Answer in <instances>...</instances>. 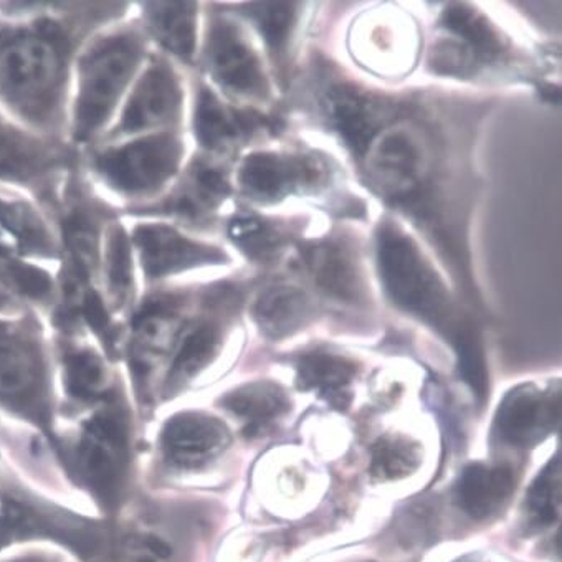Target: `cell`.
<instances>
[{
	"label": "cell",
	"instance_id": "603a6c76",
	"mask_svg": "<svg viewBox=\"0 0 562 562\" xmlns=\"http://www.w3.org/2000/svg\"><path fill=\"white\" fill-rule=\"evenodd\" d=\"M195 15L194 2H153L146 11L155 37L182 58H191L195 50Z\"/></svg>",
	"mask_w": 562,
	"mask_h": 562
},
{
	"label": "cell",
	"instance_id": "7402d4cb",
	"mask_svg": "<svg viewBox=\"0 0 562 562\" xmlns=\"http://www.w3.org/2000/svg\"><path fill=\"white\" fill-rule=\"evenodd\" d=\"M356 375V366L338 356L313 352L299 364L302 389L316 391L336 407L345 408L351 401L349 385Z\"/></svg>",
	"mask_w": 562,
	"mask_h": 562
},
{
	"label": "cell",
	"instance_id": "44dd1931",
	"mask_svg": "<svg viewBox=\"0 0 562 562\" xmlns=\"http://www.w3.org/2000/svg\"><path fill=\"white\" fill-rule=\"evenodd\" d=\"M50 234L29 205L0 201V255L47 254Z\"/></svg>",
	"mask_w": 562,
	"mask_h": 562
},
{
	"label": "cell",
	"instance_id": "f1b7e54d",
	"mask_svg": "<svg viewBox=\"0 0 562 562\" xmlns=\"http://www.w3.org/2000/svg\"><path fill=\"white\" fill-rule=\"evenodd\" d=\"M417 443L401 437L381 439L372 450L371 472L379 480H398L412 475L420 465Z\"/></svg>",
	"mask_w": 562,
	"mask_h": 562
},
{
	"label": "cell",
	"instance_id": "4dcf8cb0",
	"mask_svg": "<svg viewBox=\"0 0 562 562\" xmlns=\"http://www.w3.org/2000/svg\"><path fill=\"white\" fill-rule=\"evenodd\" d=\"M529 518L539 528L552 525L558 519L559 506H561V465L558 459L552 460L544 472L536 479L529 490L528 498Z\"/></svg>",
	"mask_w": 562,
	"mask_h": 562
},
{
	"label": "cell",
	"instance_id": "9c48e42d",
	"mask_svg": "<svg viewBox=\"0 0 562 562\" xmlns=\"http://www.w3.org/2000/svg\"><path fill=\"white\" fill-rule=\"evenodd\" d=\"M134 241L140 261L151 278L168 277L201 265L221 263L225 255L211 245L199 244L168 225H139Z\"/></svg>",
	"mask_w": 562,
	"mask_h": 562
},
{
	"label": "cell",
	"instance_id": "8fae6325",
	"mask_svg": "<svg viewBox=\"0 0 562 562\" xmlns=\"http://www.w3.org/2000/svg\"><path fill=\"white\" fill-rule=\"evenodd\" d=\"M303 265L326 295L346 305L366 302V286L355 251L341 240H319L302 250Z\"/></svg>",
	"mask_w": 562,
	"mask_h": 562
},
{
	"label": "cell",
	"instance_id": "30bf717a",
	"mask_svg": "<svg viewBox=\"0 0 562 562\" xmlns=\"http://www.w3.org/2000/svg\"><path fill=\"white\" fill-rule=\"evenodd\" d=\"M181 87L175 71L156 61L148 68L131 94L121 117V133H137L175 120L181 106Z\"/></svg>",
	"mask_w": 562,
	"mask_h": 562
},
{
	"label": "cell",
	"instance_id": "cb8c5ba5",
	"mask_svg": "<svg viewBox=\"0 0 562 562\" xmlns=\"http://www.w3.org/2000/svg\"><path fill=\"white\" fill-rule=\"evenodd\" d=\"M225 407L247 422L248 429H260L289 411V397L270 382L244 385L225 397Z\"/></svg>",
	"mask_w": 562,
	"mask_h": 562
},
{
	"label": "cell",
	"instance_id": "e575fe53",
	"mask_svg": "<svg viewBox=\"0 0 562 562\" xmlns=\"http://www.w3.org/2000/svg\"><path fill=\"white\" fill-rule=\"evenodd\" d=\"M106 273L114 295L126 299L133 285V263L126 234L120 227L111 231L108 237Z\"/></svg>",
	"mask_w": 562,
	"mask_h": 562
},
{
	"label": "cell",
	"instance_id": "1f68e13d",
	"mask_svg": "<svg viewBox=\"0 0 562 562\" xmlns=\"http://www.w3.org/2000/svg\"><path fill=\"white\" fill-rule=\"evenodd\" d=\"M452 342L456 346L457 356H459L460 374L472 387L473 394L479 397V401H485L486 391H488L485 356H483L479 336L473 331V326L463 323L452 336Z\"/></svg>",
	"mask_w": 562,
	"mask_h": 562
},
{
	"label": "cell",
	"instance_id": "f35d334b",
	"mask_svg": "<svg viewBox=\"0 0 562 562\" xmlns=\"http://www.w3.org/2000/svg\"><path fill=\"white\" fill-rule=\"evenodd\" d=\"M0 302H2V296H0Z\"/></svg>",
	"mask_w": 562,
	"mask_h": 562
},
{
	"label": "cell",
	"instance_id": "3957f363",
	"mask_svg": "<svg viewBox=\"0 0 562 562\" xmlns=\"http://www.w3.org/2000/svg\"><path fill=\"white\" fill-rule=\"evenodd\" d=\"M139 38L116 34L98 41L80 61L75 131L80 139L93 136L106 123L139 61Z\"/></svg>",
	"mask_w": 562,
	"mask_h": 562
},
{
	"label": "cell",
	"instance_id": "6da1fadb",
	"mask_svg": "<svg viewBox=\"0 0 562 562\" xmlns=\"http://www.w3.org/2000/svg\"><path fill=\"white\" fill-rule=\"evenodd\" d=\"M68 38L55 22L0 27V100L31 123L57 113L67 80Z\"/></svg>",
	"mask_w": 562,
	"mask_h": 562
},
{
	"label": "cell",
	"instance_id": "ac0fdd59",
	"mask_svg": "<svg viewBox=\"0 0 562 562\" xmlns=\"http://www.w3.org/2000/svg\"><path fill=\"white\" fill-rule=\"evenodd\" d=\"M418 166H420V159H418L417 146L402 131L387 134L381 145L375 148L374 158H372L375 181L395 199L407 198L414 191L417 184Z\"/></svg>",
	"mask_w": 562,
	"mask_h": 562
},
{
	"label": "cell",
	"instance_id": "ba28073f",
	"mask_svg": "<svg viewBox=\"0 0 562 562\" xmlns=\"http://www.w3.org/2000/svg\"><path fill=\"white\" fill-rule=\"evenodd\" d=\"M559 401L535 385L513 389L499 405L495 429L499 439L518 449L538 446L554 430Z\"/></svg>",
	"mask_w": 562,
	"mask_h": 562
},
{
	"label": "cell",
	"instance_id": "8d00e7d4",
	"mask_svg": "<svg viewBox=\"0 0 562 562\" xmlns=\"http://www.w3.org/2000/svg\"><path fill=\"white\" fill-rule=\"evenodd\" d=\"M15 562H38V561H32V559H22V561H15Z\"/></svg>",
	"mask_w": 562,
	"mask_h": 562
},
{
	"label": "cell",
	"instance_id": "d6986e66",
	"mask_svg": "<svg viewBox=\"0 0 562 562\" xmlns=\"http://www.w3.org/2000/svg\"><path fill=\"white\" fill-rule=\"evenodd\" d=\"M57 155L0 117V179L29 182L50 171Z\"/></svg>",
	"mask_w": 562,
	"mask_h": 562
},
{
	"label": "cell",
	"instance_id": "74e56055",
	"mask_svg": "<svg viewBox=\"0 0 562 562\" xmlns=\"http://www.w3.org/2000/svg\"><path fill=\"white\" fill-rule=\"evenodd\" d=\"M459 562H472V561H459Z\"/></svg>",
	"mask_w": 562,
	"mask_h": 562
},
{
	"label": "cell",
	"instance_id": "d590c367",
	"mask_svg": "<svg viewBox=\"0 0 562 562\" xmlns=\"http://www.w3.org/2000/svg\"><path fill=\"white\" fill-rule=\"evenodd\" d=\"M80 310L81 315L87 319L88 325L94 329V331L100 333V335H106L110 331V316H108L106 308H104L103 303H101L100 296L97 293L88 290L87 293H83L80 300Z\"/></svg>",
	"mask_w": 562,
	"mask_h": 562
},
{
	"label": "cell",
	"instance_id": "7c38bea8",
	"mask_svg": "<svg viewBox=\"0 0 562 562\" xmlns=\"http://www.w3.org/2000/svg\"><path fill=\"white\" fill-rule=\"evenodd\" d=\"M231 442L225 424L205 414H179L166 424L162 447L169 462L182 469L205 465Z\"/></svg>",
	"mask_w": 562,
	"mask_h": 562
},
{
	"label": "cell",
	"instance_id": "7a4b0ae2",
	"mask_svg": "<svg viewBox=\"0 0 562 562\" xmlns=\"http://www.w3.org/2000/svg\"><path fill=\"white\" fill-rule=\"evenodd\" d=\"M378 263L392 303L446 331L452 339L463 323L457 322L449 292L414 240L394 225H382L378 235Z\"/></svg>",
	"mask_w": 562,
	"mask_h": 562
},
{
	"label": "cell",
	"instance_id": "2e32d148",
	"mask_svg": "<svg viewBox=\"0 0 562 562\" xmlns=\"http://www.w3.org/2000/svg\"><path fill=\"white\" fill-rule=\"evenodd\" d=\"M35 536H52L83 552L93 548L85 529H70L64 521L50 518L32 506L22 505L15 499H5L0 506V548Z\"/></svg>",
	"mask_w": 562,
	"mask_h": 562
},
{
	"label": "cell",
	"instance_id": "8992f818",
	"mask_svg": "<svg viewBox=\"0 0 562 562\" xmlns=\"http://www.w3.org/2000/svg\"><path fill=\"white\" fill-rule=\"evenodd\" d=\"M205 57L209 70L225 90L244 97H268L270 88L260 60L237 25L215 21L209 31Z\"/></svg>",
	"mask_w": 562,
	"mask_h": 562
},
{
	"label": "cell",
	"instance_id": "4316f807",
	"mask_svg": "<svg viewBox=\"0 0 562 562\" xmlns=\"http://www.w3.org/2000/svg\"><path fill=\"white\" fill-rule=\"evenodd\" d=\"M231 192L224 172L207 165H195L191 169L184 188L172 202V209L178 214L198 217L204 212L217 207Z\"/></svg>",
	"mask_w": 562,
	"mask_h": 562
},
{
	"label": "cell",
	"instance_id": "5b68a950",
	"mask_svg": "<svg viewBox=\"0 0 562 562\" xmlns=\"http://www.w3.org/2000/svg\"><path fill=\"white\" fill-rule=\"evenodd\" d=\"M44 362L34 339L19 326L0 322V402L41 415Z\"/></svg>",
	"mask_w": 562,
	"mask_h": 562
},
{
	"label": "cell",
	"instance_id": "d4e9b609",
	"mask_svg": "<svg viewBox=\"0 0 562 562\" xmlns=\"http://www.w3.org/2000/svg\"><path fill=\"white\" fill-rule=\"evenodd\" d=\"M442 25L465 42L476 60L492 61L505 52L495 29L475 9L465 4H452L442 15Z\"/></svg>",
	"mask_w": 562,
	"mask_h": 562
},
{
	"label": "cell",
	"instance_id": "5bb4252c",
	"mask_svg": "<svg viewBox=\"0 0 562 562\" xmlns=\"http://www.w3.org/2000/svg\"><path fill=\"white\" fill-rule=\"evenodd\" d=\"M124 459V430L117 418L97 415L78 447V467L97 492L110 493Z\"/></svg>",
	"mask_w": 562,
	"mask_h": 562
},
{
	"label": "cell",
	"instance_id": "484cf974",
	"mask_svg": "<svg viewBox=\"0 0 562 562\" xmlns=\"http://www.w3.org/2000/svg\"><path fill=\"white\" fill-rule=\"evenodd\" d=\"M232 241L258 263H270L278 260L281 251L285 250L286 235L257 215H238L228 225Z\"/></svg>",
	"mask_w": 562,
	"mask_h": 562
},
{
	"label": "cell",
	"instance_id": "d6a6232c",
	"mask_svg": "<svg viewBox=\"0 0 562 562\" xmlns=\"http://www.w3.org/2000/svg\"><path fill=\"white\" fill-rule=\"evenodd\" d=\"M106 384V372L103 362L93 352H74L67 358V385L74 397H100Z\"/></svg>",
	"mask_w": 562,
	"mask_h": 562
},
{
	"label": "cell",
	"instance_id": "4fadbf2b",
	"mask_svg": "<svg viewBox=\"0 0 562 562\" xmlns=\"http://www.w3.org/2000/svg\"><path fill=\"white\" fill-rule=\"evenodd\" d=\"M329 120L356 156H364L384 123L385 106L355 85L339 83L328 93Z\"/></svg>",
	"mask_w": 562,
	"mask_h": 562
},
{
	"label": "cell",
	"instance_id": "e0dca14e",
	"mask_svg": "<svg viewBox=\"0 0 562 562\" xmlns=\"http://www.w3.org/2000/svg\"><path fill=\"white\" fill-rule=\"evenodd\" d=\"M515 490V475L502 467L482 463L467 467L457 485L460 508L475 519L488 518L498 512Z\"/></svg>",
	"mask_w": 562,
	"mask_h": 562
},
{
	"label": "cell",
	"instance_id": "83f0119b",
	"mask_svg": "<svg viewBox=\"0 0 562 562\" xmlns=\"http://www.w3.org/2000/svg\"><path fill=\"white\" fill-rule=\"evenodd\" d=\"M218 345H221V335L215 326L202 323L189 329L179 345L169 381L172 384H181L194 378L217 355Z\"/></svg>",
	"mask_w": 562,
	"mask_h": 562
},
{
	"label": "cell",
	"instance_id": "9a60e30c",
	"mask_svg": "<svg viewBox=\"0 0 562 562\" xmlns=\"http://www.w3.org/2000/svg\"><path fill=\"white\" fill-rule=\"evenodd\" d=\"M195 136L204 148L224 149L244 134L257 131L258 127L271 124L260 114L238 113L225 106L211 90L202 88L195 108Z\"/></svg>",
	"mask_w": 562,
	"mask_h": 562
},
{
	"label": "cell",
	"instance_id": "836d02e7",
	"mask_svg": "<svg viewBox=\"0 0 562 562\" xmlns=\"http://www.w3.org/2000/svg\"><path fill=\"white\" fill-rule=\"evenodd\" d=\"M0 281L9 289L34 300H47L54 290L48 273L34 265L15 260L11 255H0Z\"/></svg>",
	"mask_w": 562,
	"mask_h": 562
},
{
	"label": "cell",
	"instance_id": "f546056e",
	"mask_svg": "<svg viewBox=\"0 0 562 562\" xmlns=\"http://www.w3.org/2000/svg\"><path fill=\"white\" fill-rule=\"evenodd\" d=\"M245 14L251 19L260 29L261 35L267 41L271 50H285L290 35L296 22L295 4L290 2H260V4H248Z\"/></svg>",
	"mask_w": 562,
	"mask_h": 562
},
{
	"label": "cell",
	"instance_id": "52a82bcc",
	"mask_svg": "<svg viewBox=\"0 0 562 562\" xmlns=\"http://www.w3.org/2000/svg\"><path fill=\"white\" fill-rule=\"evenodd\" d=\"M323 175V166L308 156L255 153L241 162L238 182L254 201L277 202L313 188Z\"/></svg>",
	"mask_w": 562,
	"mask_h": 562
},
{
	"label": "cell",
	"instance_id": "ffe728a7",
	"mask_svg": "<svg viewBox=\"0 0 562 562\" xmlns=\"http://www.w3.org/2000/svg\"><path fill=\"white\" fill-rule=\"evenodd\" d=\"M312 315V305L303 290L290 285L270 286L254 306V318L268 338L293 335Z\"/></svg>",
	"mask_w": 562,
	"mask_h": 562
},
{
	"label": "cell",
	"instance_id": "277c9868",
	"mask_svg": "<svg viewBox=\"0 0 562 562\" xmlns=\"http://www.w3.org/2000/svg\"><path fill=\"white\" fill-rule=\"evenodd\" d=\"M182 145L172 134H156L98 156L97 168L111 188L126 195L158 191L178 171Z\"/></svg>",
	"mask_w": 562,
	"mask_h": 562
}]
</instances>
